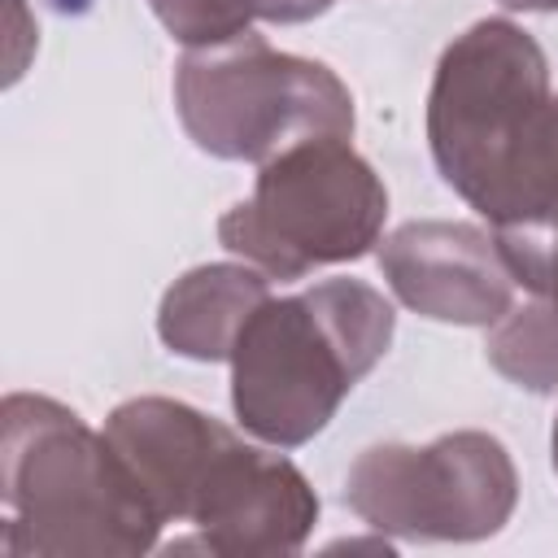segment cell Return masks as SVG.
Instances as JSON below:
<instances>
[{"label": "cell", "instance_id": "obj_1", "mask_svg": "<svg viewBox=\"0 0 558 558\" xmlns=\"http://www.w3.org/2000/svg\"><path fill=\"white\" fill-rule=\"evenodd\" d=\"M427 148L440 179L493 227L558 214V96L519 22L480 17L440 52Z\"/></svg>", "mask_w": 558, "mask_h": 558}, {"label": "cell", "instance_id": "obj_2", "mask_svg": "<svg viewBox=\"0 0 558 558\" xmlns=\"http://www.w3.org/2000/svg\"><path fill=\"white\" fill-rule=\"evenodd\" d=\"M105 436L157 519L196 527V536L174 541L170 554H296L318 523V497L296 462L244 445L187 401L131 397L105 418Z\"/></svg>", "mask_w": 558, "mask_h": 558}, {"label": "cell", "instance_id": "obj_3", "mask_svg": "<svg viewBox=\"0 0 558 558\" xmlns=\"http://www.w3.org/2000/svg\"><path fill=\"white\" fill-rule=\"evenodd\" d=\"M0 501L9 558H140L166 527L109 436L39 392L0 405Z\"/></svg>", "mask_w": 558, "mask_h": 558}, {"label": "cell", "instance_id": "obj_4", "mask_svg": "<svg viewBox=\"0 0 558 558\" xmlns=\"http://www.w3.org/2000/svg\"><path fill=\"white\" fill-rule=\"evenodd\" d=\"M397 314L362 279L266 296L231 349V410L275 449L314 440L392 344Z\"/></svg>", "mask_w": 558, "mask_h": 558}, {"label": "cell", "instance_id": "obj_5", "mask_svg": "<svg viewBox=\"0 0 558 558\" xmlns=\"http://www.w3.org/2000/svg\"><path fill=\"white\" fill-rule=\"evenodd\" d=\"M187 140L218 161H270L292 144L353 135V96L323 61L279 52L262 35L187 48L174 65Z\"/></svg>", "mask_w": 558, "mask_h": 558}, {"label": "cell", "instance_id": "obj_6", "mask_svg": "<svg viewBox=\"0 0 558 558\" xmlns=\"http://www.w3.org/2000/svg\"><path fill=\"white\" fill-rule=\"evenodd\" d=\"M388 187L344 135H323L262 161L257 183L218 218L227 253L270 279L357 262L384 231Z\"/></svg>", "mask_w": 558, "mask_h": 558}, {"label": "cell", "instance_id": "obj_7", "mask_svg": "<svg viewBox=\"0 0 558 558\" xmlns=\"http://www.w3.org/2000/svg\"><path fill=\"white\" fill-rule=\"evenodd\" d=\"M519 501V471L488 432H445L427 445H371L344 475V506L401 541H488Z\"/></svg>", "mask_w": 558, "mask_h": 558}, {"label": "cell", "instance_id": "obj_8", "mask_svg": "<svg viewBox=\"0 0 558 558\" xmlns=\"http://www.w3.org/2000/svg\"><path fill=\"white\" fill-rule=\"evenodd\" d=\"M379 275L397 301L432 323L493 327L514 305V275L475 222L414 218L379 244Z\"/></svg>", "mask_w": 558, "mask_h": 558}, {"label": "cell", "instance_id": "obj_9", "mask_svg": "<svg viewBox=\"0 0 558 558\" xmlns=\"http://www.w3.org/2000/svg\"><path fill=\"white\" fill-rule=\"evenodd\" d=\"M270 296V275L248 262H209L179 275L157 305V336L192 362H227L248 314Z\"/></svg>", "mask_w": 558, "mask_h": 558}, {"label": "cell", "instance_id": "obj_10", "mask_svg": "<svg viewBox=\"0 0 558 558\" xmlns=\"http://www.w3.org/2000/svg\"><path fill=\"white\" fill-rule=\"evenodd\" d=\"M157 22L183 48H214L235 35H248L253 22H310L327 13L318 0H148Z\"/></svg>", "mask_w": 558, "mask_h": 558}, {"label": "cell", "instance_id": "obj_11", "mask_svg": "<svg viewBox=\"0 0 558 558\" xmlns=\"http://www.w3.org/2000/svg\"><path fill=\"white\" fill-rule=\"evenodd\" d=\"M488 362L527 392H554L558 388V318L541 305H510L488 327Z\"/></svg>", "mask_w": 558, "mask_h": 558}, {"label": "cell", "instance_id": "obj_12", "mask_svg": "<svg viewBox=\"0 0 558 558\" xmlns=\"http://www.w3.org/2000/svg\"><path fill=\"white\" fill-rule=\"evenodd\" d=\"M493 235H497V248H501L514 283L523 292H532V301H541L558 318V214L536 218V222L497 227Z\"/></svg>", "mask_w": 558, "mask_h": 558}, {"label": "cell", "instance_id": "obj_13", "mask_svg": "<svg viewBox=\"0 0 558 558\" xmlns=\"http://www.w3.org/2000/svg\"><path fill=\"white\" fill-rule=\"evenodd\" d=\"M506 9H523V13H558V0H501Z\"/></svg>", "mask_w": 558, "mask_h": 558}, {"label": "cell", "instance_id": "obj_14", "mask_svg": "<svg viewBox=\"0 0 558 558\" xmlns=\"http://www.w3.org/2000/svg\"><path fill=\"white\" fill-rule=\"evenodd\" d=\"M549 449H554V471H558V418H554V436H549Z\"/></svg>", "mask_w": 558, "mask_h": 558}, {"label": "cell", "instance_id": "obj_15", "mask_svg": "<svg viewBox=\"0 0 558 558\" xmlns=\"http://www.w3.org/2000/svg\"><path fill=\"white\" fill-rule=\"evenodd\" d=\"M318 4H323V9H331V0H318Z\"/></svg>", "mask_w": 558, "mask_h": 558}]
</instances>
